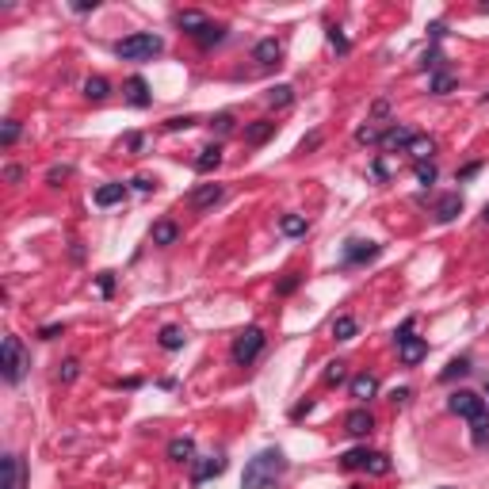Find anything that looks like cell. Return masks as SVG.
Masks as SVG:
<instances>
[{
	"instance_id": "56",
	"label": "cell",
	"mask_w": 489,
	"mask_h": 489,
	"mask_svg": "<svg viewBox=\"0 0 489 489\" xmlns=\"http://www.w3.org/2000/svg\"><path fill=\"white\" fill-rule=\"evenodd\" d=\"M371 172H375V180H387V165H382V161H375Z\"/></svg>"
},
{
	"instance_id": "51",
	"label": "cell",
	"mask_w": 489,
	"mask_h": 489,
	"mask_svg": "<svg viewBox=\"0 0 489 489\" xmlns=\"http://www.w3.org/2000/svg\"><path fill=\"white\" fill-rule=\"evenodd\" d=\"M4 180H8V184H20V180H23V168H20V165H8V168H4Z\"/></svg>"
},
{
	"instance_id": "40",
	"label": "cell",
	"mask_w": 489,
	"mask_h": 489,
	"mask_svg": "<svg viewBox=\"0 0 489 489\" xmlns=\"http://www.w3.org/2000/svg\"><path fill=\"white\" fill-rule=\"evenodd\" d=\"M417 184H436V165L432 161H417Z\"/></svg>"
},
{
	"instance_id": "45",
	"label": "cell",
	"mask_w": 489,
	"mask_h": 489,
	"mask_svg": "<svg viewBox=\"0 0 489 489\" xmlns=\"http://www.w3.org/2000/svg\"><path fill=\"white\" fill-rule=\"evenodd\" d=\"M130 184H134V192H142V195H149V192H153V187H157V180H153V176H134V180H130Z\"/></svg>"
},
{
	"instance_id": "43",
	"label": "cell",
	"mask_w": 489,
	"mask_h": 489,
	"mask_svg": "<svg viewBox=\"0 0 489 489\" xmlns=\"http://www.w3.org/2000/svg\"><path fill=\"white\" fill-rule=\"evenodd\" d=\"M77 375H81V363H77V360H65L61 371H58V379H61V382H77Z\"/></svg>"
},
{
	"instance_id": "57",
	"label": "cell",
	"mask_w": 489,
	"mask_h": 489,
	"mask_svg": "<svg viewBox=\"0 0 489 489\" xmlns=\"http://www.w3.org/2000/svg\"><path fill=\"white\" fill-rule=\"evenodd\" d=\"M482 218H485V225H489V206H485V211H482Z\"/></svg>"
},
{
	"instance_id": "30",
	"label": "cell",
	"mask_w": 489,
	"mask_h": 489,
	"mask_svg": "<svg viewBox=\"0 0 489 489\" xmlns=\"http://www.w3.org/2000/svg\"><path fill=\"white\" fill-rule=\"evenodd\" d=\"M325 387H341V382L348 379V363L344 360H333V363H325Z\"/></svg>"
},
{
	"instance_id": "48",
	"label": "cell",
	"mask_w": 489,
	"mask_h": 489,
	"mask_svg": "<svg viewBox=\"0 0 489 489\" xmlns=\"http://www.w3.org/2000/svg\"><path fill=\"white\" fill-rule=\"evenodd\" d=\"M409 398H413V390H409V387H398V390L390 394V401H394V406H406Z\"/></svg>"
},
{
	"instance_id": "39",
	"label": "cell",
	"mask_w": 489,
	"mask_h": 489,
	"mask_svg": "<svg viewBox=\"0 0 489 489\" xmlns=\"http://www.w3.org/2000/svg\"><path fill=\"white\" fill-rule=\"evenodd\" d=\"M195 122H199L195 115H172V119H165V130H172V134H176V130H192Z\"/></svg>"
},
{
	"instance_id": "3",
	"label": "cell",
	"mask_w": 489,
	"mask_h": 489,
	"mask_svg": "<svg viewBox=\"0 0 489 489\" xmlns=\"http://www.w3.org/2000/svg\"><path fill=\"white\" fill-rule=\"evenodd\" d=\"M31 367V355L23 352V344H20V336L16 333H8L4 336V344H0V375H4V382L8 387H16V382L23 379V371Z\"/></svg>"
},
{
	"instance_id": "41",
	"label": "cell",
	"mask_w": 489,
	"mask_h": 489,
	"mask_svg": "<svg viewBox=\"0 0 489 489\" xmlns=\"http://www.w3.org/2000/svg\"><path fill=\"white\" fill-rule=\"evenodd\" d=\"M69 176H73V168H69V165H54L50 172H46V184H50V187H58L61 180H69Z\"/></svg>"
},
{
	"instance_id": "52",
	"label": "cell",
	"mask_w": 489,
	"mask_h": 489,
	"mask_svg": "<svg viewBox=\"0 0 489 489\" xmlns=\"http://www.w3.org/2000/svg\"><path fill=\"white\" fill-rule=\"evenodd\" d=\"M142 146H146L142 134H126V149H130V153H142Z\"/></svg>"
},
{
	"instance_id": "36",
	"label": "cell",
	"mask_w": 489,
	"mask_h": 489,
	"mask_svg": "<svg viewBox=\"0 0 489 489\" xmlns=\"http://www.w3.org/2000/svg\"><path fill=\"white\" fill-rule=\"evenodd\" d=\"M428 88L436 92V96H447V92L455 88V77H451V73H440V69H436V77H432Z\"/></svg>"
},
{
	"instance_id": "18",
	"label": "cell",
	"mask_w": 489,
	"mask_h": 489,
	"mask_svg": "<svg viewBox=\"0 0 489 489\" xmlns=\"http://www.w3.org/2000/svg\"><path fill=\"white\" fill-rule=\"evenodd\" d=\"M222 470H225V459H222V455L203 459V463H195V470H192V482H195V485H203L206 478H218Z\"/></svg>"
},
{
	"instance_id": "13",
	"label": "cell",
	"mask_w": 489,
	"mask_h": 489,
	"mask_svg": "<svg viewBox=\"0 0 489 489\" xmlns=\"http://www.w3.org/2000/svg\"><path fill=\"white\" fill-rule=\"evenodd\" d=\"M176 27H180L187 39H199L206 27H211V20H206L203 12H176Z\"/></svg>"
},
{
	"instance_id": "17",
	"label": "cell",
	"mask_w": 489,
	"mask_h": 489,
	"mask_svg": "<svg viewBox=\"0 0 489 489\" xmlns=\"http://www.w3.org/2000/svg\"><path fill=\"white\" fill-rule=\"evenodd\" d=\"M271 134H276V122H271V119H257V122L245 126V142H249V146H264Z\"/></svg>"
},
{
	"instance_id": "44",
	"label": "cell",
	"mask_w": 489,
	"mask_h": 489,
	"mask_svg": "<svg viewBox=\"0 0 489 489\" xmlns=\"http://www.w3.org/2000/svg\"><path fill=\"white\" fill-rule=\"evenodd\" d=\"M96 283H100V295H103V298H111V290H115V271H100Z\"/></svg>"
},
{
	"instance_id": "14",
	"label": "cell",
	"mask_w": 489,
	"mask_h": 489,
	"mask_svg": "<svg viewBox=\"0 0 489 489\" xmlns=\"http://www.w3.org/2000/svg\"><path fill=\"white\" fill-rule=\"evenodd\" d=\"M122 92H126V103H130V107H149V103H153L146 77H130L126 84H122Z\"/></svg>"
},
{
	"instance_id": "59",
	"label": "cell",
	"mask_w": 489,
	"mask_h": 489,
	"mask_svg": "<svg viewBox=\"0 0 489 489\" xmlns=\"http://www.w3.org/2000/svg\"><path fill=\"white\" fill-rule=\"evenodd\" d=\"M352 489H360V485H352Z\"/></svg>"
},
{
	"instance_id": "21",
	"label": "cell",
	"mask_w": 489,
	"mask_h": 489,
	"mask_svg": "<svg viewBox=\"0 0 489 489\" xmlns=\"http://www.w3.org/2000/svg\"><path fill=\"white\" fill-rule=\"evenodd\" d=\"M157 344H161L165 352H180V348L187 344V333L180 325H165L161 333H157Z\"/></svg>"
},
{
	"instance_id": "38",
	"label": "cell",
	"mask_w": 489,
	"mask_h": 489,
	"mask_svg": "<svg viewBox=\"0 0 489 489\" xmlns=\"http://www.w3.org/2000/svg\"><path fill=\"white\" fill-rule=\"evenodd\" d=\"M298 283H302V276H298V271H287V276L276 283V295H295Z\"/></svg>"
},
{
	"instance_id": "5",
	"label": "cell",
	"mask_w": 489,
	"mask_h": 489,
	"mask_svg": "<svg viewBox=\"0 0 489 489\" xmlns=\"http://www.w3.org/2000/svg\"><path fill=\"white\" fill-rule=\"evenodd\" d=\"M394 344H398V355H401V363H406V367L420 363L428 355V341H425V336H413V317L398 329V333H394Z\"/></svg>"
},
{
	"instance_id": "54",
	"label": "cell",
	"mask_w": 489,
	"mask_h": 489,
	"mask_svg": "<svg viewBox=\"0 0 489 489\" xmlns=\"http://www.w3.org/2000/svg\"><path fill=\"white\" fill-rule=\"evenodd\" d=\"M73 12H96V0H73Z\"/></svg>"
},
{
	"instance_id": "42",
	"label": "cell",
	"mask_w": 489,
	"mask_h": 489,
	"mask_svg": "<svg viewBox=\"0 0 489 489\" xmlns=\"http://www.w3.org/2000/svg\"><path fill=\"white\" fill-rule=\"evenodd\" d=\"M379 130H375V126H360V130H355V142H360V146H379Z\"/></svg>"
},
{
	"instance_id": "10",
	"label": "cell",
	"mask_w": 489,
	"mask_h": 489,
	"mask_svg": "<svg viewBox=\"0 0 489 489\" xmlns=\"http://www.w3.org/2000/svg\"><path fill=\"white\" fill-rule=\"evenodd\" d=\"M222 195H225L222 184H203V187H195V192L187 195V206H192V211H206V206L222 203Z\"/></svg>"
},
{
	"instance_id": "22",
	"label": "cell",
	"mask_w": 489,
	"mask_h": 489,
	"mask_svg": "<svg viewBox=\"0 0 489 489\" xmlns=\"http://www.w3.org/2000/svg\"><path fill=\"white\" fill-rule=\"evenodd\" d=\"M126 199V184H103L96 187V206H115Z\"/></svg>"
},
{
	"instance_id": "53",
	"label": "cell",
	"mask_w": 489,
	"mask_h": 489,
	"mask_svg": "<svg viewBox=\"0 0 489 489\" xmlns=\"http://www.w3.org/2000/svg\"><path fill=\"white\" fill-rule=\"evenodd\" d=\"M371 115H375V119H387V115H390V103H387V100H375Z\"/></svg>"
},
{
	"instance_id": "35",
	"label": "cell",
	"mask_w": 489,
	"mask_h": 489,
	"mask_svg": "<svg viewBox=\"0 0 489 489\" xmlns=\"http://www.w3.org/2000/svg\"><path fill=\"white\" fill-rule=\"evenodd\" d=\"M367 474H390V455H382V451H371V459H367Z\"/></svg>"
},
{
	"instance_id": "9",
	"label": "cell",
	"mask_w": 489,
	"mask_h": 489,
	"mask_svg": "<svg viewBox=\"0 0 489 489\" xmlns=\"http://www.w3.org/2000/svg\"><path fill=\"white\" fill-rule=\"evenodd\" d=\"M459 214H463V195H459V192H451V195H440V199H436V206H432V218H436L440 225L455 222Z\"/></svg>"
},
{
	"instance_id": "37",
	"label": "cell",
	"mask_w": 489,
	"mask_h": 489,
	"mask_svg": "<svg viewBox=\"0 0 489 489\" xmlns=\"http://www.w3.org/2000/svg\"><path fill=\"white\" fill-rule=\"evenodd\" d=\"M211 130H214V134H233V115H230V111H218V115H214L211 119Z\"/></svg>"
},
{
	"instance_id": "11",
	"label": "cell",
	"mask_w": 489,
	"mask_h": 489,
	"mask_svg": "<svg viewBox=\"0 0 489 489\" xmlns=\"http://www.w3.org/2000/svg\"><path fill=\"white\" fill-rule=\"evenodd\" d=\"M371 428H375V417H371V413H367V409H352V413H348V417H344V432H348V436H352V440H363V436H371Z\"/></svg>"
},
{
	"instance_id": "7",
	"label": "cell",
	"mask_w": 489,
	"mask_h": 489,
	"mask_svg": "<svg viewBox=\"0 0 489 489\" xmlns=\"http://www.w3.org/2000/svg\"><path fill=\"white\" fill-rule=\"evenodd\" d=\"M382 252V245L375 241H360V237H348L344 241V268H355V264H367Z\"/></svg>"
},
{
	"instance_id": "34",
	"label": "cell",
	"mask_w": 489,
	"mask_h": 489,
	"mask_svg": "<svg viewBox=\"0 0 489 489\" xmlns=\"http://www.w3.org/2000/svg\"><path fill=\"white\" fill-rule=\"evenodd\" d=\"M20 130H23L20 119H4V130H0V146H4V149L16 146V142H20Z\"/></svg>"
},
{
	"instance_id": "24",
	"label": "cell",
	"mask_w": 489,
	"mask_h": 489,
	"mask_svg": "<svg viewBox=\"0 0 489 489\" xmlns=\"http://www.w3.org/2000/svg\"><path fill=\"white\" fill-rule=\"evenodd\" d=\"M375 394H379V379H375V375H355L352 379V398L367 401V398H375Z\"/></svg>"
},
{
	"instance_id": "6",
	"label": "cell",
	"mask_w": 489,
	"mask_h": 489,
	"mask_svg": "<svg viewBox=\"0 0 489 489\" xmlns=\"http://www.w3.org/2000/svg\"><path fill=\"white\" fill-rule=\"evenodd\" d=\"M447 409L459 413V417H466V420H482V417H489V413H485V398H478L474 390H455V394L447 398Z\"/></svg>"
},
{
	"instance_id": "12",
	"label": "cell",
	"mask_w": 489,
	"mask_h": 489,
	"mask_svg": "<svg viewBox=\"0 0 489 489\" xmlns=\"http://www.w3.org/2000/svg\"><path fill=\"white\" fill-rule=\"evenodd\" d=\"M279 58H283V42L279 39H260L252 46V61L257 65H279Z\"/></svg>"
},
{
	"instance_id": "1",
	"label": "cell",
	"mask_w": 489,
	"mask_h": 489,
	"mask_svg": "<svg viewBox=\"0 0 489 489\" xmlns=\"http://www.w3.org/2000/svg\"><path fill=\"white\" fill-rule=\"evenodd\" d=\"M283 474H287V455L279 447H264L245 463L241 489H271Z\"/></svg>"
},
{
	"instance_id": "8",
	"label": "cell",
	"mask_w": 489,
	"mask_h": 489,
	"mask_svg": "<svg viewBox=\"0 0 489 489\" xmlns=\"http://www.w3.org/2000/svg\"><path fill=\"white\" fill-rule=\"evenodd\" d=\"M0 474H4V485L0 489H27V466H23L20 455L8 451V455L0 459Z\"/></svg>"
},
{
	"instance_id": "49",
	"label": "cell",
	"mask_w": 489,
	"mask_h": 489,
	"mask_svg": "<svg viewBox=\"0 0 489 489\" xmlns=\"http://www.w3.org/2000/svg\"><path fill=\"white\" fill-rule=\"evenodd\" d=\"M310 409H314V401H310V398H306V401H298V406L290 409V420H302V417H306Z\"/></svg>"
},
{
	"instance_id": "26",
	"label": "cell",
	"mask_w": 489,
	"mask_h": 489,
	"mask_svg": "<svg viewBox=\"0 0 489 489\" xmlns=\"http://www.w3.org/2000/svg\"><path fill=\"white\" fill-rule=\"evenodd\" d=\"M264 100H268L276 111H283V107H290V103H295V88H290V84H276V88H268Z\"/></svg>"
},
{
	"instance_id": "28",
	"label": "cell",
	"mask_w": 489,
	"mask_h": 489,
	"mask_svg": "<svg viewBox=\"0 0 489 489\" xmlns=\"http://www.w3.org/2000/svg\"><path fill=\"white\" fill-rule=\"evenodd\" d=\"M463 375H470V360L459 355V360H451L444 371H440V382H455V379H463Z\"/></svg>"
},
{
	"instance_id": "58",
	"label": "cell",
	"mask_w": 489,
	"mask_h": 489,
	"mask_svg": "<svg viewBox=\"0 0 489 489\" xmlns=\"http://www.w3.org/2000/svg\"><path fill=\"white\" fill-rule=\"evenodd\" d=\"M485 394H489V375H485Z\"/></svg>"
},
{
	"instance_id": "33",
	"label": "cell",
	"mask_w": 489,
	"mask_h": 489,
	"mask_svg": "<svg viewBox=\"0 0 489 489\" xmlns=\"http://www.w3.org/2000/svg\"><path fill=\"white\" fill-rule=\"evenodd\" d=\"M470 440H474V447H489V417L470 420Z\"/></svg>"
},
{
	"instance_id": "16",
	"label": "cell",
	"mask_w": 489,
	"mask_h": 489,
	"mask_svg": "<svg viewBox=\"0 0 489 489\" xmlns=\"http://www.w3.org/2000/svg\"><path fill=\"white\" fill-rule=\"evenodd\" d=\"M149 241H153V245H161V249H168V245H176V241H180V225H176V222H168V218L153 222V230H149Z\"/></svg>"
},
{
	"instance_id": "46",
	"label": "cell",
	"mask_w": 489,
	"mask_h": 489,
	"mask_svg": "<svg viewBox=\"0 0 489 489\" xmlns=\"http://www.w3.org/2000/svg\"><path fill=\"white\" fill-rule=\"evenodd\" d=\"M329 42H333V46H336V50H341V54H348V39L341 35V27H329Z\"/></svg>"
},
{
	"instance_id": "2",
	"label": "cell",
	"mask_w": 489,
	"mask_h": 489,
	"mask_svg": "<svg viewBox=\"0 0 489 489\" xmlns=\"http://www.w3.org/2000/svg\"><path fill=\"white\" fill-rule=\"evenodd\" d=\"M111 50H115V58H122V61H153L157 54L165 50V39L161 35H149V31H138V35L119 39Z\"/></svg>"
},
{
	"instance_id": "25",
	"label": "cell",
	"mask_w": 489,
	"mask_h": 489,
	"mask_svg": "<svg viewBox=\"0 0 489 489\" xmlns=\"http://www.w3.org/2000/svg\"><path fill=\"white\" fill-rule=\"evenodd\" d=\"M355 333H360V322H355L352 314H341L333 322V336H336V341H355Z\"/></svg>"
},
{
	"instance_id": "19",
	"label": "cell",
	"mask_w": 489,
	"mask_h": 489,
	"mask_svg": "<svg viewBox=\"0 0 489 489\" xmlns=\"http://www.w3.org/2000/svg\"><path fill=\"white\" fill-rule=\"evenodd\" d=\"M168 459H172V463H195V440L176 436L172 444H168Z\"/></svg>"
},
{
	"instance_id": "4",
	"label": "cell",
	"mask_w": 489,
	"mask_h": 489,
	"mask_svg": "<svg viewBox=\"0 0 489 489\" xmlns=\"http://www.w3.org/2000/svg\"><path fill=\"white\" fill-rule=\"evenodd\" d=\"M260 352H264V329H260V325H249V329H241V333L233 336L230 355H233V363H237V367H249Z\"/></svg>"
},
{
	"instance_id": "31",
	"label": "cell",
	"mask_w": 489,
	"mask_h": 489,
	"mask_svg": "<svg viewBox=\"0 0 489 489\" xmlns=\"http://www.w3.org/2000/svg\"><path fill=\"white\" fill-rule=\"evenodd\" d=\"M107 92H111V84L103 81V77H88V81H84V96H88L92 103L107 100Z\"/></svg>"
},
{
	"instance_id": "47",
	"label": "cell",
	"mask_w": 489,
	"mask_h": 489,
	"mask_svg": "<svg viewBox=\"0 0 489 489\" xmlns=\"http://www.w3.org/2000/svg\"><path fill=\"white\" fill-rule=\"evenodd\" d=\"M317 146H322V134H317V130H314V134H306V138H302V146H298V153H310V149H317Z\"/></svg>"
},
{
	"instance_id": "23",
	"label": "cell",
	"mask_w": 489,
	"mask_h": 489,
	"mask_svg": "<svg viewBox=\"0 0 489 489\" xmlns=\"http://www.w3.org/2000/svg\"><path fill=\"white\" fill-rule=\"evenodd\" d=\"M406 153L413 157V161H428V157L436 153V138H428V134H417V138H413V142H409V149H406Z\"/></svg>"
},
{
	"instance_id": "60",
	"label": "cell",
	"mask_w": 489,
	"mask_h": 489,
	"mask_svg": "<svg viewBox=\"0 0 489 489\" xmlns=\"http://www.w3.org/2000/svg\"><path fill=\"white\" fill-rule=\"evenodd\" d=\"M485 103H489V96H485Z\"/></svg>"
},
{
	"instance_id": "50",
	"label": "cell",
	"mask_w": 489,
	"mask_h": 489,
	"mask_svg": "<svg viewBox=\"0 0 489 489\" xmlns=\"http://www.w3.org/2000/svg\"><path fill=\"white\" fill-rule=\"evenodd\" d=\"M61 333H65V325H42V329H39L42 341H54V336H61Z\"/></svg>"
},
{
	"instance_id": "15",
	"label": "cell",
	"mask_w": 489,
	"mask_h": 489,
	"mask_svg": "<svg viewBox=\"0 0 489 489\" xmlns=\"http://www.w3.org/2000/svg\"><path fill=\"white\" fill-rule=\"evenodd\" d=\"M413 130L409 126H401V122H394L390 130H382V138H379V146L382 149H409V142H413Z\"/></svg>"
},
{
	"instance_id": "55",
	"label": "cell",
	"mask_w": 489,
	"mask_h": 489,
	"mask_svg": "<svg viewBox=\"0 0 489 489\" xmlns=\"http://www.w3.org/2000/svg\"><path fill=\"white\" fill-rule=\"evenodd\" d=\"M478 168H482V161H474V165H466V168H463V172H459V180H470V176H474V172H478Z\"/></svg>"
},
{
	"instance_id": "32",
	"label": "cell",
	"mask_w": 489,
	"mask_h": 489,
	"mask_svg": "<svg viewBox=\"0 0 489 489\" xmlns=\"http://www.w3.org/2000/svg\"><path fill=\"white\" fill-rule=\"evenodd\" d=\"M222 39H225V23H211V27H206V31H203L195 42H199L203 50H211V46H218Z\"/></svg>"
},
{
	"instance_id": "27",
	"label": "cell",
	"mask_w": 489,
	"mask_h": 489,
	"mask_svg": "<svg viewBox=\"0 0 489 489\" xmlns=\"http://www.w3.org/2000/svg\"><path fill=\"white\" fill-rule=\"evenodd\" d=\"M367 459H371L367 447H352V451L341 455V470H367Z\"/></svg>"
},
{
	"instance_id": "29",
	"label": "cell",
	"mask_w": 489,
	"mask_h": 489,
	"mask_svg": "<svg viewBox=\"0 0 489 489\" xmlns=\"http://www.w3.org/2000/svg\"><path fill=\"white\" fill-rule=\"evenodd\" d=\"M279 230H283L287 237H302V233L310 230V225H306L302 214H283V218H279Z\"/></svg>"
},
{
	"instance_id": "20",
	"label": "cell",
	"mask_w": 489,
	"mask_h": 489,
	"mask_svg": "<svg viewBox=\"0 0 489 489\" xmlns=\"http://www.w3.org/2000/svg\"><path fill=\"white\" fill-rule=\"evenodd\" d=\"M222 165V146L218 142H214V146H203L199 149V157H195V172H214V168H218Z\"/></svg>"
}]
</instances>
